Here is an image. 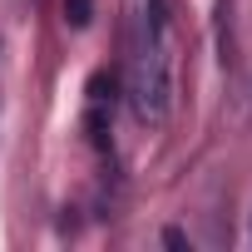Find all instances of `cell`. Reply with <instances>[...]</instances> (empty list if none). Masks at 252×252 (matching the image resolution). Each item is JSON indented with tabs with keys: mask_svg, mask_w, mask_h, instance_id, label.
Instances as JSON below:
<instances>
[{
	"mask_svg": "<svg viewBox=\"0 0 252 252\" xmlns=\"http://www.w3.org/2000/svg\"><path fill=\"white\" fill-rule=\"evenodd\" d=\"M129 109L139 124H163L173 109V60H168V35H163V5L139 15L134 45H129V79H124Z\"/></svg>",
	"mask_w": 252,
	"mask_h": 252,
	"instance_id": "1",
	"label": "cell"
},
{
	"mask_svg": "<svg viewBox=\"0 0 252 252\" xmlns=\"http://www.w3.org/2000/svg\"><path fill=\"white\" fill-rule=\"evenodd\" d=\"M94 20V0H64V25L69 30H84Z\"/></svg>",
	"mask_w": 252,
	"mask_h": 252,
	"instance_id": "2",
	"label": "cell"
},
{
	"mask_svg": "<svg viewBox=\"0 0 252 252\" xmlns=\"http://www.w3.org/2000/svg\"><path fill=\"white\" fill-rule=\"evenodd\" d=\"M89 104H114V79L109 74H94L89 79Z\"/></svg>",
	"mask_w": 252,
	"mask_h": 252,
	"instance_id": "3",
	"label": "cell"
},
{
	"mask_svg": "<svg viewBox=\"0 0 252 252\" xmlns=\"http://www.w3.org/2000/svg\"><path fill=\"white\" fill-rule=\"evenodd\" d=\"M163 242H168V247H188V237H183L178 227H168V232H163Z\"/></svg>",
	"mask_w": 252,
	"mask_h": 252,
	"instance_id": "4",
	"label": "cell"
}]
</instances>
